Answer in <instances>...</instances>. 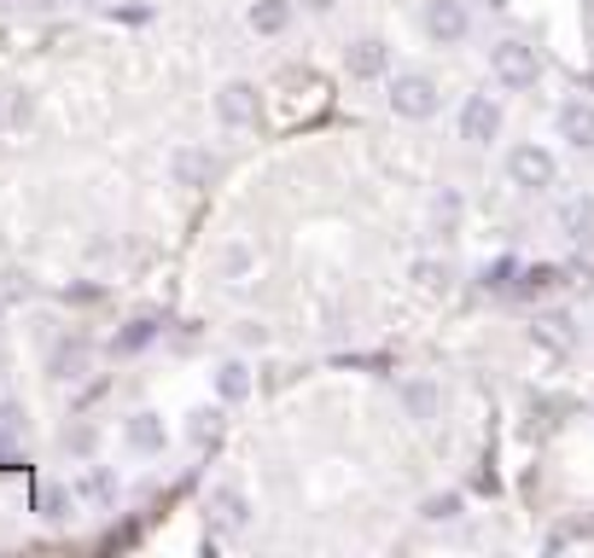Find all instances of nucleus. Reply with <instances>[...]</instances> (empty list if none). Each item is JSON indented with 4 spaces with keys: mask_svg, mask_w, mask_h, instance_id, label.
<instances>
[{
    "mask_svg": "<svg viewBox=\"0 0 594 558\" xmlns=\"http://www.w3.org/2000/svg\"><path fill=\"white\" fill-rule=\"evenodd\" d=\"M385 70H391V47H385L379 35H361L344 47V76L350 81H379Z\"/></svg>",
    "mask_w": 594,
    "mask_h": 558,
    "instance_id": "nucleus-6",
    "label": "nucleus"
},
{
    "mask_svg": "<svg viewBox=\"0 0 594 558\" xmlns=\"http://www.w3.org/2000/svg\"><path fill=\"white\" fill-rule=\"evenodd\" d=\"M402 407H408V419L432 425V419H438V407H443V396H438V384H432V379H408V384H402Z\"/></svg>",
    "mask_w": 594,
    "mask_h": 558,
    "instance_id": "nucleus-13",
    "label": "nucleus"
},
{
    "mask_svg": "<svg viewBox=\"0 0 594 558\" xmlns=\"http://www.w3.org/2000/svg\"><path fill=\"white\" fill-rule=\"evenodd\" d=\"M18 437H24V407H18V402H0V448H12Z\"/></svg>",
    "mask_w": 594,
    "mask_h": 558,
    "instance_id": "nucleus-22",
    "label": "nucleus"
},
{
    "mask_svg": "<svg viewBox=\"0 0 594 558\" xmlns=\"http://www.w3.org/2000/svg\"><path fill=\"white\" fill-rule=\"evenodd\" d=\"M420 30L438 41V47H461L466 30H473V18H466L461 0H425V12H420Z\"/></svg>",
    "mask_w": 594,
    "mask_h": 558,
    "instance_id": "nucleus-3",
    "label": "nucleus"
},
{
    "mask_svg": "<svg viewBox=\"0 0 594 558\" xmlns=\"http://www.w3.org/2000/svg\"><path fill=\"white\" fill-rule=\"evenodd\" d=\"M129 448L134 453H163V419L158 413H134L129 419Z\"/></svg>",
    "mask_w": 594,
    "mask_h": 558,
    "instance_id": "nucleus-14",
    "label": "nucleus"
},
{
    "mask_svg": "<svg viewBox=\"0 0 594 558\" xmlns=\"http://www.w3.org/2000/svg\"><path fill=\"white\" fill-rule=\"evenodd\" d=\"M88 372V349L82 343H58L53 349V379H82Z\"/></svg>",
    "mask_w": 594,
    "mask_h": 558,
    "instance_id": "nucleus-18",
    "label": "nucleus"
},
{
    "mask_svg": "<svg viewBox=\"0 0 594 558\" xmlns=\"http://www.w3.org/2000/svg\"><path fill=\"white\" fill-rule=\"evenodd\" d=\"M408 274H414V280L425 285V292H443V285H449V262H432V256H420L414 267H408Z\"/></svg>",
    "mask_w": 594,
    "mask_h": 558,
    "instance_id": "nucleus-20",
    "label": "nucleus"
},
{
    "mask_svg": "<svg viewBox=\"0 0 594 558\" xmlns=\"http://www.w3.org/2000/svg\"><path fill=\"white\" fill-rule=\"evenodd\" d=\"M560 227H565V239L588 244L594 239V198H571L565 210H560Z\"/></svg>",
    "mask_w": 594,
    "mask_h": 558,
    "instance_id": "nucleus-15",
    "label": "nucleus"
},
{
    "mask_svg": "<svg viewBox=\"0 0 594 558\" xmlns=\"http://www.w3.org/2000/svg\"><path fill=\"white\" fill-rule=\"evenodd\" d=\"M24 7H41V12H47V7H58V0H24Z\"/></svg>",
    "mask_w": 594,
    "mask_h": 558,
    "instance_id": "nucleus-26",
    "label": "nucleus"
},
{
    "mask_svg": "<svg viewBox=\"0 0 594 558\" xmlns=\"http://www.w3.org/2000/svg\"><path fill=\"white\" fill-rule=\"evenodd\" d=\"M82 494H88V501H99V506H111V501H117V478H111L106 466H94L88 478H82Z\"/></svg>",
    "mask_w": 594,
    "mask_h": 558,
    "instance_id": "nucleus-19",
    "label": "nucleus"
},
{
    "mask_svg": "<svg viewBox=\"0 0 594 558\" xmlns=\"http://www.w3.org/2000/svg\"><path fill=\"white\" fill-rule=\"evenodd\" d=\"M292 18H298L292 0H251L245 24H251V35H285V30H292Z\"/></svg>",
    "mask_w": 594,
    "mask_h": 558,
    "instance_id": "nucleus-9",
    "label": "nucleus"
},
{
    "mask_svg": "<svg viewBox=\"0 0 594 558\" xmlns=\"http://www.w3.org/2000/svg\"><path fill=\"white\" fill-rule=\"evenodd\" d=\"M187 419H193V425H187L193 442H216V430H222V413H216V407H198V413H187Z\"/></svg>",
    "mask_w": 594,
    "mask_h": 558,
    "instance_id": "nucleus-21",
    "label": "nucleus"
},
{
    "mask_svg": "<svg viewBox=\"0 0 594 558\" xmlns=\"http://www.w3.org/2000/svg\"><path fill=\"white\" fill-rule=\"evenodd\" d=\"M461 512H466V501H461V494H455V489H443V494H425V506H420V518H425V524H455V518H461Z\"/></svg>",
    "mask_w": 594,
    "mask_h": 558,
    "instance_id": "nucleus-17",
    "label": "nucleus"
},
{
    "mask_svg": "<svg viewBox=\"0 0 594 558\" xmlns=\"http://www.w3.org/2000/svg\"><path fill=\"white\" fill-rule=\"evenodd\" d=\"M147 338H152V320H134L129 332H122V349H140V343H147Z\"/></svg>",
    "mask_w": 594,
    "mask_h": 558,
    "instance_id": "nucleus-24",
    "label": "nucleus"
},
{
    "mask_svg": "<svg viewBox=\"0 0 594 558\" xmlns=\"http://www.w3.org/2000/svg\"><path fill=\"white\" fill-rule=\"evenodd\" d=\"M438 106H443V94H438V81L425 70H397L391 76V111L397 117L425 122V117H438Z\"/></svg>",
    "mask_w": 594,
    "mask_h": 558,
    "instance_id": "nucleus-1",
    "label": "nucleus"
},
{
    "mask_svg": "<svg viewBox=\"0 0 594 558\" xmlns=\"http://www.w3.org/2000/svg\"><path fill=\"white\" fill-rule=\"evenodd\" d=\"M41 512H47V518H65V494L47 489V494H41Z\"/></svg>",
    "mask_w": 594,
    "mask_h": 558,
    "instance_id": "nucleus-25",
    "label": "nucleus"
},
{
    "mask_svg": "<svg viewBox=\"0 0 594 558\" xmlns=\"http://www.w3.org/2000/svg\"><path fill=\"white\" fill-rule=\"evenodd\" d=\"M210 512H216L228 529H245V518H251V501H245L239 483H216V489H210Z\"/></svg>",
    "mask_w": 594,
    "mask_h": 558,
    "instance_id": "nucleus-12",
    "label": "nucleus"
},
{
    "mask_svg": "<svg viewBox=\"0 0 594 558\" xmlns=\"http://www.w3.org/2000/svg\"><path fill=\"white\" fill-rule=\"evenodd\" d=\"M496 134H501V106L489 94H466V106H461V140L489 146Z\"/></svg>",
    "mask_w": 594,
    "mask_h": 558,
    "instance_id": "nucleus-7",
    "label": "nucleus"
},
{
    "mask_svg": "<svg viewBox=\"0 0 594 558\" xmlns=\"http://www.w3.org/2000/svg\"><path fill=\"white\" fill-rule=\"evenodd\" d=\"M257 274V251L245 239H234V244H222L216 251V280H228V285H245Z\"/></svg>",
    "mask_w": 594,
    "mask_h": 558,
    "instance_id": "nucleus-11",
    "label": "nucleus"
},
{
    "mask_svg": "<svg viewBox=\"0 0 594 558\" xmlns=\"http://www.w3.org/2000/svg\"><path fill=\"white\" fill-rule=\"evenodd\" d=\"M216 117H222V129H251V122L262 117V99H257V81H222L216 88Z\"/></svg>",
    "mask_w": 594,
    "mask_h": 558,
    "instance_id": "nucleus-2",
    "label": "nucleus"
},
{
    "mask_svg": "<svg viewBox=\"0 0 594 558\" xmlns=\"http://www.w3.org/2000/svg\"><path fill=\"white\" fill-rule=\"evenodd\" d=\"M489 65H496V81H501V88H537V76H542L537 53H530L525 41H501V47L489 53Z\"/></svg>",
    "mask_w": 594,
    "mask_h": 558,
    "instance_id": "nucleus-5",
    "label": "nucleus"
},
{
    "mask_svg": "<svg viewBox=\"0 0 594 558\" xmlns=\"http://www.w3.org/2000/svg\"><path fill=\"white\" fill-rule=\"evenodd\" d=\"M560 274H554V267H530V274H525V285H519V292L525 297H537V292H548V285H554Z\"/></svg>",
    "mask_w": 594,
    "mask_h": 558,
    "instance_id": "nucleus-23",
    "label": "nucleus"
},
{
    "mask_svg": "<svg viewBox=\"0 0 594 558\" xmlns=\"http://www.w3.org/2000/svg\"><path fill=\"white\" fill-rule=\"evenodd\" d=\"M210 175H216V157L204 152V146H175V152H170V180H175V186L198 193V186H210Z\"/></svg>",
    "mask_w": 594,
    "mask_h": 558,
    "instance_id": "nucleus-8",
    "label": "nucleus"
},
{
    "mask_svg": "<svg viewBox=\"0 0 594 558\" xmlns=\"http://www.w3.org/2000/svg\"><path fill=\"white\" fill-rule=\"evenodd\" d=\"M560 163L548 146H514V157H507V180L525 186V193H542V186H554Z\"/></svg>",
    "mask_w": 594,
    "mask_h": 558,
    "instance_id": "nucleus-4",
    "label": "nucleus"
},
{
    "mask_svg": "<svg viewBox=\"0 0 594 558\" xmlns=\"http://www.w3.org/2000/svg\"><path fill=\"white\" fill-rule=\"evenodd\" d=\"M560 140H565V146H577V152H588L594 146V106L565 99V106H560Z\"/></svg>",
    "mask_w": 594,
    "mask_h": 558,
    "instance_id": "nucleus-10",
    "label": "nucleus"
},
{
    "mask_svg": "<svg viewBox=\"0 0 594 558\" xmlns=\"http://www.w3.org/2000/svg\"><path fill=\"white\" fill-rule=\"evenodd\" d=\"M216 390H222V402H245V396H251V366H245V361H222L216 366Z\"/></svg>",
    "mask_w": 594,
    "mask_h": 558,
    "instance_id": "nucleus-16",
    "label": "nucleus"
}]
</instances>
